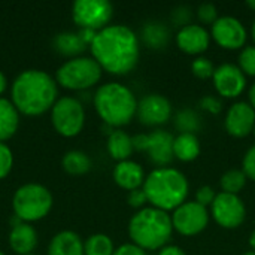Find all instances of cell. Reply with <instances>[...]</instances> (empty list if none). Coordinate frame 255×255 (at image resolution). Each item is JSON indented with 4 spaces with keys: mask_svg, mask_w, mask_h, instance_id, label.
<instances>
[{
    "mask_svg": "<svg viewBox=\"0 0 255 255\" xmlns=\"http://www.w3.org/2000/svg\"><path fill=\"white\" fill-rule=\"evenodd\" d=\"M9 245L16 254H31V251L37 245V233L30 224L21 223V224L12 227V230L9 233Z\"/></svg>",
    "mask_w": 255,
    "mask_h": 255,
    "instance_id": "d6986e66",
    "label": "cell"
},
{
    "mask_svg": "<svg viewBox=\"0 0 255 255\" xmlns=\"http://www.w3.org/2000/svg\"><path fill=\"white\" fill-rule=\"evenodd\" d=\"M211 36L224 49H239L247 42V28L235 16H218L212 24Z\"/></svg>",
    "mask_w": 255,
    "mask_h": 255,
    "instance_id": "7c38bea8",
    "label": "cell"
},
{
    "mask_svg": "<svg viewBox=\"0 0 255 255\" xmlns=\"http://www.w3.org/2000/svg\"><path fill=\"white\" fill-rule=\"evenodd\" d=\"M94 108L105 124L109 127H123L134 118L137 100L126 85L109 82L96 91Z\"/></svg>",
    "mask_w": 255,
    "mask_h": 255,
    "instance_id": "5b68a950",
    "label": "cell"
},
{
    "mask_svg": "<svg viewBox=\"0 0 255 255\" xmlns=\"http://www.w3.org/2000/svg\"><path fill=\"white\" fill-rule=\"evenodd\" d=\"M172 217L157 208H143L128 223V236L143 251L161 250L172 236Z\"/></svg>",
    "mask_w": 255,
    "mask_h": 255,
    "instance_id": "277c9868",
    "label": "cell"
},
{
    "mask_svg": "<svg viewBox=\"0 0 255 255\" xmlns=\"http://www.w3.org/2000/svg\"><path fill=\"white\" fill-rule=\"evenodd\" d=\"M0 255H4V254H3V253H1V251H0Z\"/></svg>",
    "mask_w": 255,
    "mask_h": 255,
    "instance_id": "f907efd6",
    "label": "cell"
},
{
    "mask_svg": "<svg viewBox=\"0 0 255 255\" xmlns=\"http://www.w3.org/2000/svg\"><path fill=\"white\" fill-rule=\"evenodd\" d=\"M191 18V9L188 6H179L172 12V19L176 22V25H188Z\"/></svg>",
    "mask_w": 255,
    "mask_h": 255,
    "instance_id": "8d00e7d4",
    "label": "cell"
},
{
    "mask_svg": "<svg viewBox=\"0 0 255 255\" xmlns=\"http://www.w3.org/2000/svg\"><path fill=\"white\" fill-rule=\"evenodd\" d=\"M78 34H79V37L84 40L85 45H91V43L94 42V37H96L97 31H96V30H91V28H82Z\"/></svg>",
    "mask_w": 255,
    "mask_h": 255,
    "instance_id": "60d3db41",
    "label": "cell"
},
{
    "mask_svg": "<svg viewBox=\"0 0 255 255\" xmlns=\"http://www.w3.org/2000/svg\"><path fill=\"white\" fill-rule=\"evenodd\" d=\"M108 152L109 155L120 161H126L128 160V157L133 154L134 146H133V139L123 130H114L109 137H108Z\"/></svg>",
    "mask_w": 255,
    "mask_h": 255,
    "instance_id": "44dd1931",
    "label": "cell"
},
{
    "mask_svg": "<svg viewBox=\"0 0 255 255\" xmlns=\"http://www.w3.org/2000/svg\"><path fill=\"white\" fill-rule=\"evenodd\" d=\"M212 79H214V87L217 93L226 99L239 97L247 87L245 73L241 70L239 66L232 64V63H224L215 67V73Z\"/></svg>",
    "mask_w": 255,
    "mask_h": 255,
    "instance_id": "4fadbf2b",
    "label": "cell"
},
{
    "mask_svg": "<svg viewBox=\"0 0 255 255\" xmlns=\"http://www.w3.org/2000/svg\"><path fill=\"white\" fill-rule=\"evenodd\" d=\"M200 154V142L196 134L179 133L173 139V155L175 158L188 163L199 157Z\"/></svg>",
    "mask_w": 255,
    "mask_h": 255,
    "instance_id": "7402d4cb",
    "label": "cell"
},
{
    "mask_svg": "<svg viewBox=\"0 0 255 255\" xmlns=\"http://www.w3.org/2000/svg\"><path fill=\"white\" fill-rule=\"evenodd\" d=\"M173 136L164 130H155L148 134L146 152L151 161L158 167H166L175 158L173 155Z\"/></svg>",
    "mask_w": 255,
    "mask_h": 255,
    "instance_id": "e0dca14e",
    "label": "cell"
},
{
    "mask_svg": "<svg viewBox=\"0 0 255 255\" xmlns=\"http://www.w3.org/2000/svg\"><path fill=\"white\" fill-rule=\"evenodd\" d=\"M200 108L208 111V112H211V114H214V115H217V114L221 112L223 105H221V102L215 96H205L200 100Z\"/></svg>",
    "mask_w": 255,
    "mask_h": 255,
    "instance_id": "74e56055",
    "label": "cell"
},
{
    "mask_svg": "<svg viewBox=\"0 0 255 255\" xmlns=\"http://www.w3.org/2000/svg\"><path fill=\"white\" fill-rule=\"evenodd\" d=\"M211 212L217 224L223 229H238L247 217V208L236 194L220 193L211 205Z\"/></svg>",
    "mask_w": 255,
    "mask_h": 255,
    "instance_id": "8fae6325",
    "label": "cell"
},
{
    "mask_svg": "<svg viewBox=\"0 0 255 255\" xmlns=\"http://www.w3.org/2000/svg\"><path fill=\"white\" fill-rule=\"evenodd\" d=\"M211 34L208 30L200 24H188L181 27L176 34V45L178 48L190 55H197L205 52L209 48Z\"/></svg>",
    "mask_w": 255,
    "mask_h": 255,
    "instance_id": "2e32d148",
    "label": "cell"
},
{
    "mask_svg": "<svg viewBox=\"0 0 255 255\" xmlns=\"http://www.w3.org/2000/svg\"><path fill=\"white\" fill-rule=\"evenodd\" d=\"M115 251L114 242L106 235H93L84 244L85 255H112Z\"/></svg>",
    "mask_w": 255,
    "mask_h": 255,
    "instance_id": "4316f807",
    "label": "cell"
},
{
    "mask_svg": "<svg viewBox=\"0 0 255 255\" xmlns=\"http://www.w3.org/2000/svg\"><path fill=\"white\" fill-rule=\"evenodd\" d=\"M226 130L233 137H247L254 131L255 111L247 102H238L230 106L224 121Z\"/></svg>",
    "mask_w": 255,
    "mask_h": 255,
    "instance_id": "9a60e30c",
    "label": "cell"
},
{
    "mask_svg": "<svg viewBox=\"0 0 255 255\" xmlns=\"http://www.w3.org/2000/svg\"><path fill=\"white\" fill-rule=\"evenodd\" d=\"M133 139V146L136 151L140 152H146V146H148V134H137Z\"/></svg>",
    "mask_w": 255,
    "mask_h": 255,
    "instance_id": "ab89813d",
    "label": "cell"
},
{
    "mask_svg": "<svg viewBox=\"0 0 255 255\" xmlns=\"http://www.w3.org/2000/svg\"><path fill=\"white\" fill-rule=\"evenodd\" d=\"M54 45H55V49L58 52H61L63 55H78L87 46L78 33H70V31L57 34Z\"/></svg>",
    "mask_w": 255,
    "mask_h": 255,
    "instance_id": "d4e9b609",
    "label": "cell"
},
{
    "mask_svg": "<svg viewBox=\"0 0 255 255\" xmlns=\"http://www.w3.org/2000/svg\"><path fill=\"white\" fill-rule=\"evenodd\" d=\"M28 255H33V254H28Z\"/></svg>",
    "mask_w": 255,
    "mask_h": 255,
    "instance_id": "816d5d0a",
    "label": "cell"
},
{
    "mask_svg": "<svg viewBox=\"0 0 255 255\" xmlns=\"http://www.w3.org/2000/svg\"><path fill=\"white\" fill-rule=\"evenodd\" d=\"M247 175L239 170V169H232V170H227L223 176H221V188H223V193H229V194H236L241 193V190L245 187L247 184Z\"/></svg>",
    "mask_w": 255,
    "mask_h": 255,
    "instance_id": "f1b7e54d",
    "label": "cell"
},
{
    "mask_svg": "<svg viewBox=\"0 0 255 255\" xmlns=\"http://www.w3.org/2000/svg\"><path fill=\"white\" fill-rule=\"evenodd\" d=\"M200 117L193 109H182L175 117V127L179 130V133H190L196 134L200 128Z\"/></svg>",
    "mask_w": 255,
    "mask_h": 255,
    "instance_id": "83f0119b",
    "label": "cell"
},
{
    "mask_svg": "<svg viewBox=\"0 0 255 255\" xmlns=\"http://www.w3.org/2000/svg\"><path fill=\"white\" fill-rule=\"evenodd\" d=\"M209 223L208 209L197 202H185L173 211V229L182 236H196L202 233Z\"/></svg>",
    "mask_w": 255,
    "mask_h": 255,
    "instance_id": "30bf717a",
    "label": "cell"
},
{
    "mask_svg": "<svg viewBox=\"0 0 255 255\" xmlns=\"http://www.w3.org/2000/svg\"><path fill=\"white\" fill-rule=\"evenodd\" d=\"M6 87H7V81H6V76L0 72V94H3L4 93V90H6Z\"/></svg>",
    "mask_w": 255,
    "mask_h": 255,
    "instance_id": "7bdbcfd3",
    "label": "cell"
},
{
    "mask_svg": "<svg viewBox=\"0 0 255 255\" xmlns=\"http://www.w3.org/2000/svg\"><path fill=\"white\" fill-rule=\"evenodd\" d=\"M52 124L54 128L64 137H73L79 134L85 124V111L79 100L73 97H61L52 106Z\"/></svg>",
    "mask_w": 255,
    "mask_h": 255,
    "instance_id": "ba28073f",
    "label": "cell"
},
{
    "mask_svg": "<svg viewBox=\"0 0 255 255\" xmlns=\"http://www.w3.org/2000/svg\"><path fill=\"white\" fill-rule=\"evenodd\" d=\"M12 206L21 221H37L51 211L52 196L40 184H25L15 191Z\"/></svg>",
    "mask_w": 255,
    "mask_h": 255,
    "instance_id": "8992f818",
    "label": "cell"
},
{
    "mask_svg": "<svg viewBox=\"0 0 255 255\" xmlns=\"http://www.w3.org/2000/svg\"><path fill=\"white\" fill-rule=\"evenodd\" d=\"M142 188L152 208L167 212L185 203L190 185L185 175L178 169L158 167L145 178Z\"/></svg>",
    "mask_w": 255,
    "mask_h": 255,
    "instance_id": "3957f363",
    "label": "cell"
},
{
    "mask_svg": "<svg viewBox=\"0 0 255 255\" xmlns=\"http://www.w3.org/2000/svg\"><path fill=\"white\" fill-rule=\"evenodd\" d=\"M250 247L253 248V251H255V230L251 233V236H250Z\"/></svg>",
    "mask_w": 255,
    "mask_h": 255,
    "instance_id": "f6af8a7d",
    "label": "cell"
},
{
    "mask_svg": "<svg viewBox=\"0 0 255 255\" xmlns=\"http://www.w3.org/2000/svg\"><path fill=\"white\" fill-rule=\"evenodd\" d=\"M242 172L247 175V178L255 181V145H253L245 157H244V163H242Z\"/></svg>",
    "mask_w": 255,
    "mask_h": 255,
    "instance_id": "e575fe53",
    "label": "cell"
},
{
    "mask_svg": "<svg viewBox=\"0 0 255 255\" xmlns=\"http://www.w3.org/2000/svg\"><path fill=\"white\" fill-rule=\"evenodd\" d=\"M191 72L194 76L200 78V79H208L212 78L215 73V66L214 63L206 58V57H199L191 63Z\"/></svg>",
    "mask_w": 255,
    "mask_h": 255,
    "instance_id": "f546056e",
    "label": "cell"
},
{
    "mask_svg": "<svg viewBox=\"0 0 255 255\" xmlns=\"http://www.w3.org/2000/svg\"><path fill=\"white\" fill-rule=\"evenodd\" d=\"M91 54L103 70L112 75H126L137 66L139 39L127 25H106L97 31L91 43Z\"/></svg>",
    "mask_w": 255,
    "mask_h": 255,
    "instance_id": "6da1fadb",
    "label": "cell"
},
{
    "mask_svg": "<svg viewBox=\"0 0 255 255\" xmlns=\"http://www.w3.org/2000/svg\"><path fill=\"white\" fill-rule=\"evenodd\" d=\"M114 7L108 0H76L72 7L73 21L82 28L102 30L111 21Z\"/></svg>",
    "mask_w": 255,
    "mask_h": 255,
    "instance_id": "9c48e42d",
    "label": "cell"
},
{
    "mask_svg": "<svg viewBox=\"0 0 255 255\" xmlns=\"http://www.w3.org/2000/svg\"><path fill=\"white\" fill-rule=\"evenodd\" d=\"M197 16H199V19H200L202 22L211 24V25H212V24L218 19V10H217V7H215L214 3L205 1V3H202V4L197 7Z\"/></svg>",
    "mask_w": 255,
    "mask_h": 255,
    "instance_id": "d6a6232c",
    "label": "cell"
},
{
    "mask_svg": "<svg viewBox=\"0 0 255 255\" xmlns=\"http://www.w3.org/2000/svg\"><path fill=\"white\" fill-rule=\"evenodd\" d=\"M215 197H217V194H215L214 188L209 187V185L200 187V188L197 190V193H196V202H197L199 205L205 206V208H206V206H211V205L214 203Z\"/></svg>",
    "mask_w": 255,
    "mask_h": 255,
    "instance_id": "836d02e7",
    "label": "cell"
},
{
    "mask_svg": "<svg viewBox=\"0 0 255 255\" xmlns=\"http://www.w3.org/2000/svg\"><path fill=\"white\" fill-rule=\"evenodd\" d=\"M250 105L253 106V109L255 111V84L250 88Z\"/></svg>",
    "mask_w": 255,
    "mask_h": 255,
    "instance_id": "ee69618b",
    "label": "cell"
},
{
    "mask_svg": "<svg viewBox=\"0 0 255 255\" xmlns=\"http://www.w3.org/2000/svg\"><path fill=\"white\" fill-rule=\"evenodd\" d=\"M253 39H254V42H255V19H254V22H253Z\"/></svg>",
    "mask_w": 255,
    "mask_h": 255,
    "instance_id": "7dc6e473",
    "label": "cell"
},
{
    "mask_svg": "<svg viewBox=\"0 0 255 255\" xmlns=\"http://www.w3.org/2000/svg\"><path fill=\"white\" fill-rule=\"evenodd\" d=\"M55 81L42 70H25L12 84V103L18 112L37 117L55 105Z\"/></svg>",
    "mask_w": 255,
    "mask_h": 255,
    "instance_id": "7a4b0ae2",
    "label": "cell"
},
{
    "mask_svg": "<svg viewBox=\"0 0 255 255\" xmlns=\"http://www.w3.org/2000/svg\"><path fill=\"white\" fill-rule=\"evenodd\" d=\"M102 70L94 58L76 57L57 70V82L69 90H87L100 81Z\"/></svg>",
    "mask_w": 255,
    "mask_h": 255,
    "instance_id": "52a82bcc",
    "label": "cell"
},
{
    "mask_svg": "<svg viewBox=\"0 0 255 255\" xmlns=\"http://www.w3.org/2000/svg\"><path fill=\"white\" fill-rule=\"evenodd\" d=\"M127 200H128V205L131 208H136V209H143L145 203H148V199H146L143 188H137V190L130 191Z\"/></svg>",
    "mask_w": 255,
    "mask_h": 255,
    "instance_id": "d590c367",
    "label": "cell"
},
{
    "mask_svg": "<svg viewBox=\"0 0 255 255\" xmlns=\"http://www.w3.org/2000/svg\"><path fill=\"white\" fill-rule=\"evenodd\" d=\"M253 133H254V136H255V127H254V131H253Z\"/></svg>",
    "mask_w": 255,
    "mask_h": 255,
    "instance_id": "681fc988",
    "label": "cell"
},
{
    "mask_svg": "<svg viewBox=\"0 0 255 255\" xmlns=\"http://www.w3.org/2000/svg\"><path fill=\"white\" fill-rule=\"evenodd\" d=\"M158 255H187V254H185V251H184L182 248H179V247H176V245H167V247H164V248H161V250H160V254Z\"/></svg>",
    "mask_w": 255,
    "mask_h": 255,
    "instance_id": "b9f144b4",
    "label": "cell"
},
{
    "mask_svg": "<svg viewBox=\"0 0 255 255\" xmlns=\"http://www.w3.org/2000/svg\"><path fill=\"white\" fill-rule=\"evenodd\" d=\"M239 67L245 75L255 76V46H247L239 54Z\"/></svg>",
    "mask_w": 255,
    "mask_h": 255,
    "instance_id": "4dcf8cb0",
    "label": "cell"
},
{
    "mask_svg": "<svg viewBox=\"0 0 255 255\" xmlns=\"http://www.w3.org/2000/svg\"><path fill=\"white\" fill-rule=\"evenodd\" d=\"M63 167L70 175H84L91 169V160L82 151H69L63 157Z\"/></svg>",
    "mask_w": 255,
    "mask_h": 255,
    "instance_id": "484cf974",
    "label": "cell"
},
{
    "mask_svg": "<svg viewBox=\"0 0 255 255\" xmlns=\"http://www.w3.org/2000/svg\"><path fill=\"white\" fill-rule=\"evenodd\" d=\"M244 255H255V251H248V253H245Z\"/></svg>",
    "mask_w": 255,
    "mask_h": 255,
    "instance_id": "c3c4849f",
    "label": "cell"
},
{
    "mask_svg": "<svg viewBox=\"0 0 255 255\" xmlns=\"http://www.w3.org/2000/svg\"><path fill=\"white\" fill-rule=\"evenodd\" d=\"M112 176H114V181L118 187L128 190V191L140 188V185H143L145 178H146L142 166L131 161V160L120 161L115 166Z\"/></svg>",
    "mask_w": 255,
    "mask_h": 255,
    "instance_id": "ac0fdd59",
    "label": "cell"
},
{
    "mask_svg": "<svg viewBox=\"0 0 255 255\" xmlns=\"http://www.w3.org/2000/svg\"><path fill=\"white\" fill-rule=\"evenodd\" d=\"M13 164V155L7 145L0 142V179L6 178L12 169Z\"/></svg>",
    "mask_w": 255,
    "mask_h": 255,
    "instance_id": "1f68e13d",
    "label": "cell"
},
{
    "mask_svg": "<svg viewBox=\"0 0 255 255\" xmlns=\"http://www.w3.org/2000/svg\"><path fill=\"white\" fill-rule=\"evenodd\" d=\"M136 115L143 126H161L169 121L172 115V105L164 96L148 94L137 102Z\"/></svg>",
    "mask_w": 255,
    "mask_h": 255,
    "instance_id": "5bb4252c",
    "label": "cell"
},
{
    "mask_svg": "<svg viewBox=\"0 0 255 255\" xmlns=\"http://www.w3.org/2000/svg\"><path fill=\"white\" fill-rule=\"evenodd\" d=\"M247 6H248L250 9L255 10V0H248V1H247Z\"/></svg>",
    "mask_w": 255,
    "mask_h": 255,
    "instance_id": "bcb514c9",
    "label": "cell"
},
{
    "mask_svg": "<svg viewBox=\"0 0 255 255\" xmlns=\"http://www.w3.org/2000/svg\"><path fill=\"white\" fill-rule=\"evenodd\" d=\"M142 39L143 42L152 49H161L169 42V30L161 22H148L142 28Z\"/></svg>",
    "mask_w": 255,
    "mask_h": 255,
    "instance_id": "cb8c5ba5",
    "label": "cell"
},
{
    "mask_svg": "<svg viewBox=\"0 0 255 255\" xmlns=\"http://www.w3.org/2000/svg\"><path fill=\"white\" fill-rule=\"evenodd\" d=\"M112 255H146V253L142 248L136 247L134 244H126L121 245L118 250H115Z\"/></svg>",
    "mask_w": 255,
    "mask_h": 255,
    "instance_id": "f35d334b",
    "label": "cell"
},
{
    "mask_svg": "<svg viewBox=\"0 0 255 255\" xmlns=\"http://www.w3.org/2000/svg\"><path fill=\"white\" fill-rule=\"evenodd\" d=\"M48 255H85L84 244L76 233L66 230L52 238Z\"/></svg>",
    "mask_w": 255,
    "mask_h": 255,
    "instance_id": "ffe728a7",
    "label": "cell"
},
{
    "mask_svg": "<svg viewBox=\"0 0 255 255\" xmlns=\"http://www.w3.org/2000/svg\"><path fill=\"white\" fill-rule=\"evenodd\" d=\"M19 115L13 103L0 97V142L12 137L18 128Z\"/></svg>",
    "mask_w": 255,
    "mask_h": 255,
    "instance_id": "603a6c76",
    "label": "cell"
}]
</instances>
